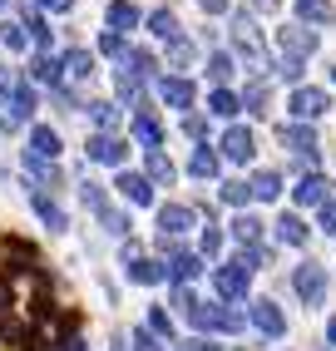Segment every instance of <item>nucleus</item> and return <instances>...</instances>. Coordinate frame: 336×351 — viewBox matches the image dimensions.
Returning <instances> with one entry per match:
<instances>
[{"mask_svg": "<svg viewBox=\"0 0 336 351\" xmlns=\"http://www.w3.org/2000/svg\"><path fill=\"white\" fill-rule=\"evenodd\" d=\"M188 322H193L198 332H228V337L248 326V317H243V312H232V307H218V302H198V307L188 312Z\"/></svg>", "mask_w": 336, "mask_h": 351, "instance_id": "1", "label": "nucleus"}, {"mask_svg": "<svg viewBox=\"0 0 336 351\" xmlns=\"http://www.w3.org/2000/svg\"><path fill=\"white\" fill-rule=\"evenodd\" d=\"M277 50H282V64H302L317 55V30L307 25H282L277 30Z\"/></svg>", "mask_w": 336, "mask_h": 351, "instance_id": "2", "label": "nucleus"}, {"mask_svg": "<svg viewBox=\"0 0 336 351\" xmlns=\"http://www.w3.org/2000/svg\"><path fill=\"white\" fill-rule=\"evenodd\" d=\"M232 45L252 69H267V50H262V35L252 25V15H232Z\"/></svg>", "mask_w": 336, "mask_h": 351, "instance_id": "3", "label": "nucleus"}, {"mask_svg": "<svg viewBox=\"0 0 336 351\" xmlns=\"http://www.w3.org/2000/svg\"><path fill=\"white\" fill-rule=\"evenodd\" d=\"M292 287H297V297L307 302V307H322L326 302V267L322 263H302L292 272Z\"/></svg>", "mask_w": 336, "mask_h": 351, "instance_id": "4", "label": "nucleus"}, {"mask_svg": "<svg viewBox=\"0 0 336 351\" xmlns=\"http://www.w3.org/2000/svg\"><path fill=\"white\" fill-rule=\"evenodd\" d=\"M248 282H252V272L237 263V257L213 272V287H218V297H223V302H243V297H248Z\"/></svg>", "mask_w": 336, "mask_h": 351, "instance_id": "5", "label": "nucleus"}, {"mask_svg": "<svg viewBox=\"0 0 336 351\" xmlns=\"http://www.w3.org/2000/svg\"><path fill=\"white\" fill-rule=\"evenodd\" d=\"M326 109H331V95H326V89H311V84L292 89V114H297V124H311V119H322Z\"/></svg>", "mask_w": 336, "mask_h": 351, "instance_id": "6", "label": "nucleus"}, {"mask_svg": "<svg viewBox=\"0 0 336 351\" xmlns=\"http://www.w3.org/2000/svg\"><path fill=\"white\" fill-rule=\"evenodd\" d=\"M248 322L257 326L262 337H282V332H287V317H282V307H277V302H267V297H257L252 307H248Z\"/></svg>", "mask_w": 336, "mask_h": 351, "instance_id": "7", "label": "nucleus"}, {"mask_svg": "<svg viewBox=\"0 0 336 351\" xmlns=\"http://www.w3.org/2000/svg\"><path fill=\"white\" fill-rule=\"evenodd\" d=\"M218 149H223V158H232V163H248V158L257 154V138H252V129H243V124H228Z\"/></svg>", "mask_w": 336, "mask_h": 351, "instance_id": "8", "label": "nucleus"}, {"mask_svg": "<svg viewBox=\"0 0 336 351\" xmlns=\"http://www.w3.org/2000/svg\"><path fill=\"white\" fill-rule=\"evenodd\" d=\"M193 223H198V213L188 203H163L158 208V232H163V238H178V232H188Z\"/></svg>", "mask_w": 336, "mask_h": 351, "instance_id": "9", "label": "nucleus"}, {"mask_svg": "<svg viewBox=\"0 0 336 351\" xmlns=\"http://www.w3.org/2000/svg\"><path fill=\"white\" fill-rule=\"evenodd\" d=\"M277 138H282V149L302 154L307 163L317 158V134H311V124H282V129H277Z\"/></svg>", "mask_w": 336, "mask_h": 351, "instance_id": "10", "label": "nucleus"}, {"mask_svg": "<svg viewBox=\"0 0 336 351\" xmlns=\"http://www.w3.org/2000/svg\"><path fill=\"white\" fill-rule=\"evenodd\" d=\"M124 154H129V144H124V138H114V134H94V138H89V158H94V163H109V169H119V163H124Z\"/></svg>", "mask_w": 336, "mask_h": 351, "instance_id": "11", "label": "nucleus"}, {"mask_svg": "<svg viewBox=\"0 0 336 351\" xmlns=\"http://www.w3.org/2000/svg\"><path fill=\"white\" fill-rule=\"evenodd\" d=\"M30 208L40 213V223L50 228V232H64V228H69V218H64V208H60V203H55L50 193H45V189H30Z\"/></svg>", "mask_w": 336, "mask_h": 351, "instance_id": "12", "label": "nucleus"}, {"mask_svg": "<svg viewBox=\"0 0 336 351\" xmlns=\"http://www.w3.org/2000/svg\"><path fill=\"white\" fill-rule=\"evenodd\" d=\"M25 154H35V158H45V163H55L60 154H64V144H60V134L50 129V124H35L30 129V149Z\"/></svg>", "mask_w": 336, "mask_h": 351, "instance_id": "13", "label": "nucleus"}, {"mask_svg": "<svg viewBox=\"0 0 336 351\" xmlns=\"http://www.w3.org/2000/svg\"><path fill=\"white\" fill-rule=\"evenodd\" d=\"M158 95H163V104H173V109H193L198 89H193V80H178V75H168V80H158Z\"/></svg>", "mask_w": 336, "mask_h": 351, "instance_id": "14", "label": "nucleus"}, {"mask_svg": "<svg viewBox=\"0 0 336 351\" xmlns=\"http://www.w3.org/2000/svg\"><path fill=\"white\" fill-rule=\"evenodd\" d=\"M114 189L124 193L129 203H139V208H149V203H154V183L143 178V173H129V169H124V173L114 178Z\"/></svg>", "mask_w": 336, "mask_h": 351, "instance_id": "15", "label": "nucleus"}, {"mask_svg": "<svg viewBox=\"0 0 336 351\" xmlns=\"http://www.w3.org/2000/svg\"><path fill=\"white\" fill-rule=\"evenodd\" d=\"M163 272L173 277L178 287H188V282H193V277L203 272V257H198V252H173V257H168V267H163Z\"/></svg>", "mask_w": 336, "mask_h": 351, "instance_id": "16", "label": "nucleus"}, {"mask_svg": "<svg viewBox=\"0 0 336 351\" xmlns=\"http://www.w3.org/2000/svg\"><path fill=\"white\" fill-rule=\"evenodd\" d=\"M143 178H149V183H173L178 169H173V158H168L163 149H149V154H143Z\"/></svg>", "mask_w": 336, "mask_h": 351, "instance_id": "17", "label": "nucleus"}, {"mask_svg": "<svg viewBox=\"0 0 336 351\" xmlns=\"http://www.w3.org/2000/svg\"><path fill=\"white\" fill-rule=\"evenodd\" d=\"M336 5L331 0H297V25H331Z\"/></svg>", "mask_w": 336, "mask_h": 351, "instance_id": "18", "label": "nucleus"}, {"mask_svg": "<svg viewBox=\"0 0 336 351\" xmlns=\"http://www.w3.org/2000/svg\"><path fill=\"white\" fill-rule=\"evenodd\" d=\"M163 263H154V257H129V282H139V287H154V282H163Z\"/></svg>", "mask_w": 336, "mask_h": 351, "instance_id": "19", "label": "nucleus"}, {"mask_svg": "<svg viewBox=\"0 0 336 351\" xmlns=\"http://www.w3.org/2000/svg\"><path fill=\"white\" fill-rule=\"evenodd\" d=\"M292 198H297L302 208H322V203H326V178H322V173H307L297 189H292Z\"/></svg>", "mask_w": 336, "mask_h": 351, "instance_id": "20", "label": "nucleus"}, {"mask_svg": "<svg viewBox=\"0 0 336 351\" xmlns=\"http://www.w3.org/2000/svg\"><path fill=\"white\" fill-rule=\"evenodd\" d=\"M134 138L143 144V154H149V149H163V124L154 119V114H139V119H134Z\"/></svg>", "mask_w": 336, "mask_h": 351, "instance_id": "21", "label": "nucleus"}, {"mask_svg": "<svg viewBox=\"0 0 336 351\" xmlns=\"http://www.w3.org/2000/svg\"><path fill=\"white\" fill-rule=\"evenodd\" d=\"M248 189H252V198H257V203H272V198L282 193V173H272V169H257Z\"/></svg>", "mask_w": 336, "mask_h": 351, "instance_id": "22", "label": "nucleus"}, {"mask_svg": "<svg viewBox=\"0 0 336 351\" xmlns=\"http://www.w3.org/2000/svg\"><path fill=\"white\" fill-rule=\"evenodd\" d=\"M60 69H64L69 80H89V75H94V55H89V50H64V55H60Z\"/></svg>", "mask_w": 336, "mask_h": 351, "instance_id": "23", "label": "nucleus"}, {"mask_svg": "<svg viewBox=\"0 0 336 351\" xmlns=\"http://www.w3.org/2000/svg\"><path fill=\"white\" fill-rule=\"evenodd\" d=\"M232 238L243 243V247H262V218L237 213V218H232Z\"/></svg>", "mask_w": 336, "mask_h": 351, "instance_id": "24", "label": "nucleus"}, {"mask_svg": "<svg viewBox=\"0 0 336 351\" xmlns=\"http://www.w3.org/2000/svg\"><path fill=\"white\" fill-rule=\"evenodd\" d=\"M134 25H139V5H134V0H114V5H109V30L124 35Z\"/></svg>", "mask_w": 336, "mask_h": 351, "instance_id": "25", "label": "nucleus"}, {"mask_svg": "<svg viewBox=\"0 0 336 351\" xmlns=\"http://www.w3.org/2000/svg\"><path fill=\"white\" fill-rule=\"evenodd\" d=\"M158 69V60L149 55V50H124V69H119V75H134V80H149Z\"/></svg>", "mask_w": 336, "mask_h": 351, "instance_id": "26", "label": "nucleus"}, {"mask_svg": "<svg viewBox=\"0 0 336 351\" xmlns=\"http://www.w3.org/2000/svg\"><path fill=\"white\" fill-rule=\"evenodd\" d=\"M277 238H282L287 247H307V223H302L297 213H282V218H277Z\"/></svg>", "mask_w": 336, "mask_h": 351, "instance_id": "27", "label": "nucleus"}, {"mask_svg": "<svg viewBox=\"0 0 336 351\" xmlns=\"http://www.w3.org/2000/svg\"><path fill=\"white\" fill-rule=\"evenodd\" d=\"M5 109H10V119H30V114H35V89H30L25 80H20V84H15V95H10V104H5Z\"/></svg>", "mask_w": 336, "mask_h": 351, "instance_id": "28", "label": "nucleus"}, {"mask_svg": "<svg viewBox=\"0 0 336 351\" xmlns=\"http://www.w3.org/2000/svg\"><path fill=\"white\" fill-rule=\"evenodd\" d=\"M237 109H243V99H237L232 89H213L208 95V114H218V119H232Z\"/></svg>", "mask_w": 336, "mask_h": 351, "instance_id": "29", "label": "nucleus"}, {"mask_svg": "<svg viewBox=\"0 0 336 351\" xmlns=\"http://www.w3.org/2000/svg\"><path fill=\"white\" fill-rule=\"evenodd\" d=\"M30 80H40V84H60V80H64V69H60L55 55H40V60L30 64Z\"/></svg>", "mask_w": 336, "mask_h": 351, "instance_id": "30", "label": "nucleus"}, {"mask_svg": "<svg viewBox=\"0 0 336 351\" xmlns=\"http://www.w3.org/2000/svg\"><path fill=\"white\" fill-rule=\"evenodd\" d=\"M89 114H94V124H99V134L119 129V119H124V109H119V104H109V99H99V104H89Z\"/></svg>", "mask_w": 336, "mask_h": 351, "instance_id": "31", "label": "nucleus"}, {"mask_svg": "<svg viewBox=\"0 0 336 351\" xmlns=\"http://www.w3.org/2000/svg\"><path fill=\"white\" fill-rule=\"evenodd\" d=\"M267 99H272L267 80H252V84H248V95H243V109H248V114H267Z\"/></svg>", "mask_w": 336, "mask_h": 351, "instance_id": "32", "label": "nucleus"}, {"mask_svg": "<svg viewBox=\"0 0 336 351\" xmlns=\"http://www.w3.org/2000/svg\"><path fill=\"white\" fill-rule=\"evenodd\" d=\"M188 173H193V178H213V173H218V154H213V149H193Z\"/></svg>", "mask_w": 336, "mask_h": 351, "instance_id": "33", "label": "nucleus"}, {"mask_svg": "<svg viewBox=\"0 0 336 351\" xmlns=\"http://www.w3.org/2000/svg\"><path fill=\"white\" fill-rule=\"evenodd\" d=\"M149 30H154L158 40H178V20H173V10H154V15H149Z\"/></svg>", "mask_w": 336, "mask_h": 351, "instance_id": "34", "label": "nucleus"}, {"mask_svg": "<svg viewBox=\"0 0 336 351\" xmlns=\"http://www.w3.org/2000/svg\"><path fill=\"white\" fill-rule=\"evenodd\" d=\"M218 193H223V203H228V208H243V203L252 198V189H248V183H243V178H228V183H223V189H218Z\"/></svg>", "mask_w": 336, "mask_h": 351, "instance_id": "35", "label": "nucleus"}, {"mask_svg": "<svg viewBox=\"0 0 336 351\" xmlns=\"http://www.w3.org/2000/svg\"><path fill=\"white\" fill-rule=\"evenodd\" d=\"M25 25H15V20H0V45H5V50H25Z\"/></svg>", "mask_w": 336, "mask_h": 351, "instance_id": "36", "label": "nucleus"}, {"mask_svg": "<svg viewBox=\"0 0 336 351\" xmlns=\"http://www.w3.org/2000/svg\"><path fill=\"white\" fill-rule=\"evenodd\" d=\"M208 75L223 84V80L232 75V55H223V50H218V55H208Z\"/></svg>", "mask_w": 336, "mask_h": 351, "instance_id": "37", "label": "nucleus"}, {"mask_svg": "<svg viewBox=\"0 0 336 351\" xmlns=\"http://www.w3.org/2000/svg\"><path fill=\"white\" fill-rule=\"evenodd\" d=\"M149 332H154V337H173V317H168L163 307H154V312H149Z\"/></svg>", "mask_w": 336, "mask_h": 351, "instance_id": "38", "label": "nucleus"}, {"mask_svg": "<svg viewBox=\"0 0 336 351\" xmlns=\"http://www.w3.org/2000/svg\"><path fill=\"white\" fill-rule=\"evenodd\" d=\"M129 341H134V351H163V337H154L149 326H139V332H134Z\"/></svg>", "mask_w": 336, "mask_h": 351, "instance_id": "39", "label": "nucleus"}, {"mask_svg": "<svg viewBox=\"0 0 336 351\" xmlns=\"http://www.w3.org/2000/svg\"><path fill=\"white\" fill-rule=\"evenodd\" d=\"M99 223L114 232V238H124V232H129V218H124V213H114V208H104V213H99Z\"/></svg>", "mask_w": 336, "mask_h": 351, "instance_id": "40", "label": "nucleus"}, {"mask_svg": "<svg viewBox=\"0 0 336 351\" xmlns=\"http://www.w3.org/2000/svg\"><path fill=\"white\" fill-rule=\"evenodd\" d=\"M168 60H173V64H188V60H193V45H188L183 35H178V40H168Z\"/></svg>", "mask_w": 336, "mask_h": 351, "instance_id": "41", "label": "nucleus"}, {"mask_svg": "<svg viewBox=\"0 0 336 351\" xmlns=\"http://www.w3.org/2000/svg\"><path fill=\"white\" fill-rule=\"evenodd\" d=\"M80 198L94 208V213H104V208H109V203H104V193H99V183H80Z\"/></svg>", "mask_w": 336, "mask_h": 351, "instance_id": "42", "label": "nucleus"}, {"mask_svg": "<svg viewBox=\"0 0 336 351\" xmlns=\"http://www.w3.org/2000/svg\"><path fill=\"white\" fill-rule=\"evenodd\" d=\"M317 223H322V232H331V238H336V203H331V198L317 208Z\"/></svg>", "mask_w": 336, "mask_h": 351, "instance_id": "43", "label": "nucleus"}, {"mask_svg": "<svg viewBox=\"0 0 336 351\" xmlns=\"http://www.w3.org/2000/svg\"><path fill=\"white\" fill-rule=\"evenodd\" d=\"M223 252V232L218 228H203V257H218Z\"/></svg>", "mask_w": 336, "mask_h": 351, "instance_id": "44", "label": "nucleus"}, {"mask_svg": "<svg viewBox=\"0 0 336 351\" xmlns=\"http://www.w3.org/2000/svg\"><path fill=\"white\" fill-rule=\"evenodd\" d=\"M173 307H183V317L198 307V297H193V287H173Z\"/></svg>", "mask_w": 336, "mask_h": 351, "instance_id": "45", "label": "nucleus"}, {"mask_svg": "<svg viewBox=\"0 0 336 351\" xmlns=\"http://www.w3.org/2000/svg\"><path fill=\"white\" fill-rule=\"evenodd\" d=\"M99 50H104V55H124V35L104 30V35H99Z\"/></svg>", "mask_w": 336, "mask_h": 351, "instance_id": "46", "label": "nucleus"}, {"mask_svg": "<svg viewBox=\"0 0 336 351\" xmlns=\"http://www.w3.org/2000/svg\"><path fill=\"white\" fill-rule=\"evenodd\" d=\"M15 84H20V80L10 75V69H0V109L10 104V95H15Z\"/></svg>", "mask_w": 336, "mask_h": 351, "instance_id": "47", "label": "nucleus"}, {"mask_svg": "<svg viewBox=\"0 0 336 351\" xmlns=\"http://www.w3.org/2000/svg\"><path fill=\"white\" fill-rule=\"evenodd\" d=\"M173 351H218V346H213V341H203V337H193V341H178Z\"/></svg>", "mask_w": 336, "mask_h": 351, "instance_id": "48", "label": "nucleus"}, {"mask_svg": "<svg viewBox=\"0 0 336 351\" xmlns=\"http://www.w3.org/2000/svg\"><path fill=\"white\" fill-rule=\"evenodd\" d=\"M183 134L188 138H203V119H198V114H193V119H183Z\"/></svg>", "mask_w": 336, "mask_h": 351, "instance_id": "49", "label": "nucleus"}, {"mask_svg": "<svg viewBox=\"0 0 336 351\" xmlns=\"http://www.w3.org/2000/svg\"><path fill=\"white\" fill-rule=\"evenodd\" d=\"M198 5H203L208 15H223V10H228V0H198Z\"/></svg>", "mask_w": 336, "mask_h": 351, "instance_id": "50", "label": "nucleus"}, {"mask_svg": "<svg viewBox=\"0 0 336 351\" xmlns=\"http://www.w3.org/2000/svg\"><path fill=\"white\" fill-rule=\"evenodd\" d=\"M35 5H45V10H69L75 0H35Z\"/></svg>", "mask_w": 336, "mask_h": 351, "instance_id": "51", "label": "nucleus"}, {"mask_svg": "<svg viewBox=\"0 0 336 351\" xmlns=\"http://www.w3.org/2000/svg\"><path fill=\"white\" fill-rule=\"evenodd\" d=\"M326 341H331V346H336V317H331V322H326Z\"/></svg>", "mask_w": 336, "mask_h": 351, "instance_id": "52", "label": "nucleus"}, {"mask_svg": "<svg viewBox=\"0 0 336 351\" xmlns=\"http://www.w3.org/2000/svg\"><path fill=\"white\" fill-rule=\"evenodd\" d=\"M109 351H124V341H109Z\"/></svg>", "mask_w": 336, "mask_h": 351, "instance_id": "53", "label": "nucleus"}, {"mask_svg": "<svg viewBox=\"0 0 336 351\" xmlns=\"http://www.w3.org/2000/svg\"><path fill=\"white\" fill-rule=\"evenodd\" d=\"M331 84H336V64H331Z\"/></svg>", "mask_w": 336, "mask_h": 351, "instance_id": "54", "label": "nucleus"}, {"mask_svg": "<svg viewBox=\"0 0 336 351\" xmlns=\"http://www.w3.org/2000/svg\"><path fill=\"white\" fill-rule=\"evenodd\" d=\"M218 351H223V346H218Z\"/></svg>", "mask_w": 336, "mask_h": 351, "instance_id": "55", "label": "nucleus"}]
</instances>
